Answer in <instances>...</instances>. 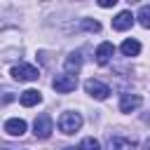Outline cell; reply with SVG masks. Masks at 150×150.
I'll list each match as a JSON object with an SVG mask.
<instances>
[{"mask_svg":"<svg viewBox=\"0 0 150 150\" xmlns=\"http://www.w3.org/2000/svg\"><path fill=\"white\" fill-rule=\"evenodd\" d=\"M12 77L19 80V82H33V80L40 77V70L30 63H19V66L12 68Z\"/></svg>","mask_w":150,"mask_h":150,"instance_id":"cell-1","label":"cell"},{"mask_svg":"<svg viewBox=\"0 0 150 150\" xmlns=\"http://www.w3.org/2000/svg\"><path fill=\"white\" fill-rule=\"evenodd\" d=\"M82 127V115L80 112H63L59 117V129L63 134H75Z\"/></svg>","mask_w":150,"mask_h":150,"instance_id":"cell-2","label":"cell"},{"mask_svg":"<svg viewBox=\"0 0 150 150\" xmlns=\"http://www.w3.org/2000/svg\"><path fill=\"white\" fill-rule=\"evenodd\" d=\"M52 131H54L52 117H49L47 112L38 115V117H35V122H33V134H35L38 138H49V136H52Z\"/></svg>","mask_w":150,"mask_h":150,"instance_id":"cell-3","label":"cell"},{"mask_svg":"<svg viewBox=\"0 0 150 150\" xmlns=\"http://www.w3.org/2000/svg\"><path fill=\"white\" fill-rule=\"evenodd\" d=\"M52 87L59 91V94H68V91H75V87H77V75H56L54 80H52Z\"/></svg>","mask_w":150,"mask_h":150,"instance_id":"cell-4","label":"cell"},{"mask_svg":"<svg viewBox=\"0 0 150 150\" xmlns=\"http://www.w3.org/2000/svg\"><path fill=\"white\" fill-rule=\"evenodd\" d=\"M84 91H87L89 96L98 98V101H105L108 94H110V89H108L103 82H98V80H87V82H84Z\"/></svg>","mask_w":150,"mask_h":150,"instance_id":"cell-5","label":"cell"},{"mask_svg":"<svg viewBox=\"0 0 150 150\" xmlns=\"http://www.w3.org/2000/svg\"><path fill=\"white\" fill-rule=\"evenodd\" d=\"M112 54H115L112 42H101V45L96 47V52H94V59H96V63H98V66H105V63L112 59Z\"/></svg>","mask_w":150,"mask_h":150,"instance_id":"cell-6","label":"cell"},{"mask_svg":"<svg viewBox=\"0 0 150 150\" xmlns=\"http://www.w3.org/2000/svg\"><path fill=\"white\" fill-rule=\"evenodd\" d=\"M141 103H143V98H141L138 94H122V98H120V110H122V112H131V110L141 108Z\"/></svg>","mask_w":150,"mask_h":150,"instance_id":"cell-7","label":"cell"},{"mask_svg":"<svg viewBox=\"0 0 150 150\" xmlns=\"http://www.w3.org/2000/svg\"><path fill=\"white\" fill-rule=\"evenodd\" d=\"M131 26H134V14H131L129 9L120 12V14L112 19V28H115V30H127V28H131Z\"/></svg>","mask_w":150,"mask_h":150,"instance_id":"cell-8","label":"cell"},{"mask_svg":"<svg viewBox=\"0 0 150 150\" xmlns=\"http://www.w3.org/2000/svg\"><path fill=\"white\" fill-rule=\"evenodd\" d=\"M108 150H138V145L129 138H122V136H112L108 138Z\"/></svg>","mask_w":150,"mask_h":150,"instance_id":"cell-9","label":"cell"},{"mask_svg":"<svg viewBox=\"0 0 150 150\" xmlns=\"http://www.w3.org/2000/svg\"><path fill=\"white\" fill-rule=\"evenodd\" d=\"M5 131H7L9 136H23V134H26V122L19 120V117H12V120L5 122Z\"/></svg>","mask_w":150,"mask_h":150,"instance_id":"cell-10","label":"cell"},{"mask_svg":"<svg viewBox=\"0 0 150 150\" xmlns=\"http://www.w3.org/2000/svg\"><path fill=\"white\" fill-rule=\"evenodd\" d=\"M19 101H21V105L30 108V105H38V103L42 101V96H40V91H38V89H26V91H21Z\"/></svg>","mask_w":150,"mask_h":150,"instance_id":"cell-11","label":"cell"},{"mask_svg":"<svg viewBox=\"0 0 150 150\" xmlns=\"http://www.w3.org/2000/svg\"><path fill=\"white\" fill-rule=\"evenodd\" d=\"M80 66H82V56H80V52H75V54H70V56L66 59V73H68V75H77Z\"/></svg>","mask_w":150,"mask_h":150,"instance_id":"cell-12","label":"cell"},{"mask_svg":"<svg viewBox=\"0 0 150 150\" xmlns=\"http://www.w3.org/2000/svg\"><path fill=\"white\" fill-rule=\"evenodd\" d=\"M120 49H122L124 56H136V54L141 52V42H138V40H124Z\"/></svg>","mask_w":150,"mask_h":150,"instance_id":"cell-13","label":"cell"},{"mask_svg":"<svg viewBox=\"0 0 150 150\" xmlns=\"http://www.w3.org/2000/svg\"><path fill=\"white\" fill-rule=\"evenodd\" d=\"M138 23L143 28H150V5H143L138 9Z\"/></svg>","mask_w":150,"mask_h":150,"instance_id":"cell-14","label":"cell"},{"mask_svg":"<svg viewBox=\"0 0 150 150\" xmlns=\"http://www.w3.org/2000/svg\"><path fill=\"white\" fill-rule=\"evenodd\" d=\"M77 150H101V145H98V141H96V138L87 136V138H82V141H80V148H77Z\"/></svg>","mask_w":150,"mask_h":150,"instance_id":"cell-15","label":"cell"},{"mask_svg":"<svg viewBox=\"0 0 150 150\" xmlns=\"http://www.w3.org/2000/svg\"><path fill=\"white\" fill-rule=\"evenodd\" d=\"M82 28L89 30V33H98V30H101V23L94 21V19H84V21H82Z\"/></svg>","mask_w":150,"mask_h":150,"instance_id":"cell-16","label":"cell"},{"mask_svg":"<svg viewBox=\"0 0 150 150\" xmlns=\"http://www.w3.org/2000/svg\"><path fill=\"white\" fill-rule=\"evenodd\" d=\"M16 96H14V91L12 89H7V87H0V103H7V101H14Z\"/></svg>","mask_w":150,"mask_h":150,"instance_id":"cell-17","label":"cell"},{"mask_svg":"<svg viewBox=\"0 0 150 150\" xmlns=\"http://www.w3.org/2000/svg\"><path fill=\"white\" fill-rule=\"evenodd\" d=\"M115 2H117V0H103V2H98V5H101V7H112Z\"/></svg>","mask_w":150,"mask_h":150,"instance_id":"cell-18","label":"cell"},{"mask_svg":"<svg viewBox=\"0 0 150 150\" xmlns=\"http://www.w3.org/2000/svg\"><path fill=\"white\" fill-rule=\"evenodd\" d=\"M145 145H148V150H150V138H148V143H145Z\"/></svg>","mask_w":150,"mask_h":150,"instance_id":"cell-19","label":"cell"},{"mask_svg":"<svg viewBox=\"0 0 150 150\" xmlns=\"http://www.w3.org/2000/svg\"><path fill=\"white\" fill-rule=\"evenodd\" d=\"M66 150H75V148H66Z\"/></svg>","mask_w":150,"mask_h":150,"instance_id":"cell-20","label":"cell"}]
</instances>
